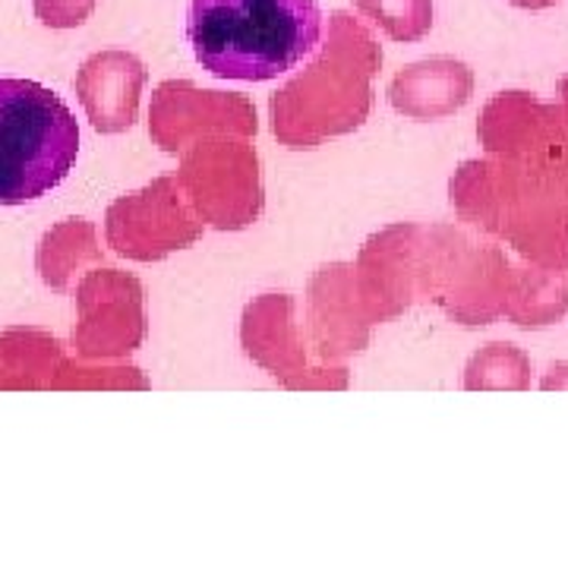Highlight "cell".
Masks as SVG:
<instances>
[{"label": "cell", "instance_id": "obj_1", "mask_svg": "<svg viewBox=\"0 0 568 568\" xmlns=\"http://www.w3.org/2000/svg\"><path fill=\"white\" fill-rule=\"evenodd\" d=\"M323 36L316 0H190L193 58L219 80L265 82L310 58Z\"/></svg>", "mask_w": 568, "mask_h": 568}, {"label": "cell", "instance_id": "obj_10", "mask_svg": "<svg viewBox=\"0 0 568 568\" xmlns=\"http://www.w3.org/2000/svg\"><path fill=\"white\" fill-rule=\"evenodd\" d=\"M562 92H566V102H568V77L562 80Z\"/></svg>", "mask_w": 568, "mask_h": 568}, {"label": "cell", "instance_id": "obj_6", "mask_svg": "<svg viewBox=\"0 0 568 568\" xmlns=\"http://www.w3.org/2000/svg\"><path fill=\"white\" fill-rule=\"evenodd\" d=\"M392 41H420L433 29V0H354Z\"/></svg>", "mask_w": 568, "mask_h": 568}, {"label": "cell", "instance_id": "obj_7", "mask_svg": "<svg viewBox=\"0 0 568 568\" xmlns=\"http://www.w3.org/2000/svg\"><path fill=\"white\" fill-rule=\"evenodd\" d=\"M530 366L515 345H489L467 366V388H525Z\"/></svg>", "mask_w": 568, "mask_h": 568}, {"label": "cell", "instance_id": "obj_2", "mask_svg": "<svg viewBox=\"0 0 568 568\" xmlns=\"http://www.w3.org/2000/svg\"><path fill=\"white\" fill-rule=\"evenodd\" d=\"M80 155V126L58 92L0 77V205H26L61 186Z\"/></svg>", "mask_w": 568, "mask_h": 568}, {"label": "cell", "instance_id": "obj_4", "mask_svg": "<svg viewBox=\"0 0 568 568\" xmlns=\"http://www.w3.org/2000/svg\"><path fill=\"white\" fill-rule=\"evenodd\" d=\"M474 92L470 67L455 58H429V61L405 67L388 95L392 104L414 121H439L465 108Z\"/></svg>", "mask_w": 568, "mask_h": 568}, {"label": "cell", "instance_id": "obj_9", "mask_svg": "<svg viewBox=\"0 0 568 568\" xmlns=\"http://www.w3.org/2000/svg\"><path fill=\"white\" fill-rule=\"evenodd\" d=\"M515 7H521V10H544V7H552V3H559V0H511Z\"/></svg>", "mask_w": 568, "mask_h": 568}, {"label": "cell", "instance_id": "obj_5", "mask_svg": "<svg viewBox=\"0 0 568 568\" xmlns=\"http://www.w3.org/2000/svg\"><path fill=\"white\" fill-rule=\"evenodd\" d=\"M518 325H547L568 313V275H528L525 291H518L515 304L508 306Z\"/></svg>", "mask_w": 568, "mask_h": 568}, {"label": "cell", "instance_id": "obj_8", "mask_svg": "<svg viewBox=\"0 0 568 568\" xmlns=\"http://www.w3.org/2000/svg\"><path fill=\"white\" fill-rule=\"evenodd\" d=\"M95 0H36V13L51 29H73L89 20Z\"/></svg>", "mask_w": 568, "mask_h": 568}, {"label": "cell", "instance_id": "obj_3", "mask_svg": "<svg viewBox=\"0 0 568 568\" xmlns=\"http://www.w3.org/2000/svg\"><path fill=\"white\" fill-rule=\"evenodd\" d=\"M145 67L126 51H99L82 63L77 89L80 99L102 133H121L136 118Z\"/></svg>", "mask_w": 568, "mask_h": 568}]
</instances>
